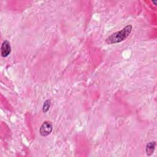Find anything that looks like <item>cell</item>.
I'll return each instance as SVG.
<instances>
[{
    "label": "cell",
    "mask_w": 157,
    "mask_h": 157,
    "mask_svg": "<svg viewBox=\"0 0 157 157\" xmlns=\"http://www.w3.org/2000/svg\"><path fill=\"white\" fill-rule=\"evenodd\" d=\"M132 26L131 25H128L124 27L120 31L113 33L105 39V43L107 44H114L121 42L127 39L131 33Z\"/></svg>",
    "instance_id": "1"
},
{
    "label": "cell",
    "mask_w": 157,
    "mask_h": 157,
    "mask_svg": "<svg viewBox=\"0 0 157 157\" xmlns=\"http://www.w3.org/2000/svg\"><path fill=\"white\" fill-rule=\"evenodd\" d=\"M53 130V125L52 122L49 121H44L40 126L39 132L42 136L45 137L49 135Z\"/></svg>",
    "instance_id": "2"
},
{
    "label": "cell",
    "mask_w": 157,
    "mask_h": 157,
    "mask_svg": "<svg viewBox=\"0 0 157 157\" xmlns=\"http://www.w3.org/2000/svg\"><path fill=\"white\" fill-rule=\"evenodd\" d=\"M1 55L3 57L7 56L11 52V47L10 42L6 40H4L1 45Z\"/></svg>",
    "instance_id": "3"
},
{
    "label": "cell",
    "mask_w": 157,
    "mask_h": 157,
    "mask_svg": "<svg viewBox=\"0 0 157 157\" xmlns=\"http://www.w3.org/2000/svg\"><path fill=\"white\" fill-rule=\"evenodd\" d=\"M155 145H156V142L155 141L153 142H150L148 144H147L146 146V153L147 155L148 156H150L153 154L155 148Z\"/></svg>",
    "instance_id": "4"
},
{
    "label": "cell",
    "mask_w": 157,
    "mask_h": 157,
    "mask_svg": "<svg viewBox=\"0 0 157 157\" xmlns=\"http://www.w3.org/2000/svg\"><path fill=\"white\" fill-rule=\"evenodd\" d=\"M50 105H51V101L49 99L46 100L44 102V105H43V107H42V110L44 113H46L48 111L50 107Z\"/></svg>",
    "instance_id": "5"
}]
</instances>
